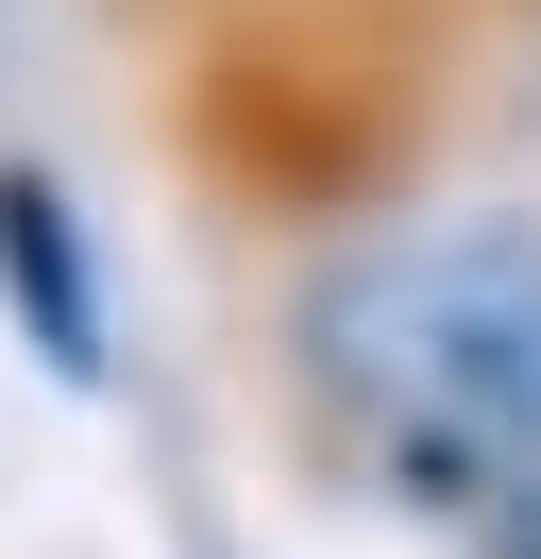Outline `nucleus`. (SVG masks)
Listing matches in <instances>:
<instances>
[{"instance_id":"obj_1","label":"nucleus","mask_w":541,"mask_h":559,"mask_svg":"<svg viewBox=\"0 0 541 559\" xmlns=\"http://www.w3.org/2000/svg\"><path fill=\"white\" fill-rule=\"evenodd\" d=\"M304 407L372 491L473 525L507 441L541 424V221H389L322 254L288 306Z\"/></svg>"},{"instance_id":"obj_2","label":"nucleus","mask_w":541,"mask_h":559,"mask_svg":"<svg viewBox=\"0 0 541 559\" xmlns=\"http://www.w3.org/2000/svg\"><path fill=\"white\" fill-rule=\"evenodd\" d=\"M0 322H17V356L51 390L119 373V356H101V238H85V204H68L51 153H0Z\"/></svg>"},{"instance_id":"obj_3","label":"nucleus","mask_w":541,"mask_h":559,"mask_svg":"<svg viewBox=\"0 0 541 559\" xmlns=\"http://www.w3.org/2000/svg\"><path fill=\"white\" fill-rule=\"evenodd\" d=\"M457 543H473V559H541V424L507 441V475L473 491V525H457Z\"/></svg>"}]
</instances>
